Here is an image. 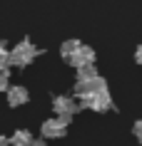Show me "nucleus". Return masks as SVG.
<instances>
[{
    "mask_svg": "<svg viewBox=\"0 0 142 146\" xmlns=\"http://www.w3.org/2000/svg\"><path fill=\"white\" fill-rule=\"evenodd\" d=\"M80 104L87 107V109H92V111H112L115 109V102H112L110 92H102V94H97V97H92V99L80 102Z\"/></svg>",
    "mask_w": 142,
    "mask_h": 146,
    "instance_id": "nucleus-5",
    "label": "nucleus"
},
{
    "mask_svg": "<svg viewBox=\"0 0 142 146\" xmlns=\"http://www.w3.org/2000/svg\"><path fill=\"white\" fill-rule=\"evenodd\" d=\"M28 99H30V92L25 87H20V84L8 87V104L10 107H23V104H28Z\"/></svg>",
    "mask_w": 142,
    "mask_h": 146,
    "instance_id": "nucleus-7",
    "label": "nucleus"
},
{
    "mask_svg": "<svg viewBox=\"0 0 142 146\" xmlns=\"http://www.w3.org/2000/svg\"><path fill=\"white\" fill-rule=\"evenodd\" d=\"M135 60H137V64L142 67V45L137 47V50H135Z\"/></svg>",
    "mask_w": 142,
    "mask_h": 146,
    "instance_id": "nucleus-14",
    "label": "nucleus"
},
{
    "mask_svg": "<svg viewBox=\"0 0 142 146\" xmlns=\"http://www.w3.org/2000/svg\"><path fill=\"white\" fill-rule=\"evenodd\" d=\"M67 64H72V67H77V69L95 64V50H92V47H87V45H80L77 52L72 54V60L67 62Z\"/></svg>",
    "mask_w": 142,
    "mask_h": 146,
    "instance_id": "nucleus-6",
    "label": "nucleus"
},
{
    "mask_svg": "<svg viewBox=\"0 0 142 146\" xmlns=\"http://www.w3.org/2000/svg\"><path fill=\"white\" fill-rule=\"evenodd\" d=\"M42 52L40 47H35L30 40H20L13 50H10V64L13 67H30V62Z\"/></svg>",
    "mask_w": 142,
    "mask_h": 146,
    "instance_id": "nucleus-1",
    "label": "nucleus"
},
{
    "mask_svg": "<svg viewBox=\"0 0 142 146\" xmlns=\"http://www.w3.org/2000/svg\"><path fill=\"white\" fill-rule=\"evenodd\" d=\"M132 134H135V139H137V141L142 144V119H140V121H135V124H132Z\"/></svg>",
    "mask_w": 142,
    "mask_h": 146,
    "instance_id": "nucleus-13",
    "label": "nucleus"
},
{
    "mask_svg": "<svg viewBox=\"0 0 142 146\" xmlns=\"http://www.w3.org/2000/svg\"><path fill=\"white\" fill-rule=\"evenodd\" d=\"M0 146H10V144H8V139H5V136H0Z\"/></svg>",
    "mask_w": 142,
    "mask_h": 146,
    "instance_id": "nucleus-16",
    "label": "nucleus"
},
{
    "mask_svg": "<svg viewBox=\"0 0 142 146\" xmlns=\"http://www.w3.org/2000/svg\"><path fill=\"white\" fill-rule=\"evenodd\" d=\"M40 134H42V141H45V139H63L65 134H67V124L52 116V119L42 121V126H40Z\"/></svg>",
    "mask_w": 142,
    "mask_h": 146,
    "instance_id": "nucleus-4",
    "label": "nucleus"
},
{
    "mask_svg": "<svg viewBox=\"0 0 142 146\" xmlns=\"http://www.w3.org/2000/svg\"><path fill=\"white\" fill-rule=\"evenodd\" d=\"M82 45L80 40H65L63 45H60V57H63V62H70L72 54L77 52V47Z\"/></svg>",
    "mask_w": 142,
    "mask_h": 146,
    "instance_id": "nucleus-8",
    "label": "nucleus"
},
{
    "mask_svg": "<svg viewBox=\"0 0 142 146\" xmlns=\"http://www.w3.org/2000/svg\"><path fill=\"white\" fill-rule=\"evenodd\" d=\"M30 146H47V141H42V139H38V141H35V139H32Z\"/></svg>",
    "mask_w": 142,
    "mask_h": 146,
    "instance_id": "nucleus-15",
    "label": "nucleus"
},
{
    "mask_svg": "<svg viewBox=\"0 0 142 146\" xmlns=\"http://www.w3.org/2000/svg\"><path fill=\"white\" fill-rule=\"evenodd\" d=\"M97 72H95V64H90V67H80L77 69V82H87V79H92Z\"/></svg>",
    "mask_w": 142,
    "mask_h": 146,
    "instance_id": "nucleus-11",
    "label": "nucleus"
},
{
    "mask_svg": "<svg viewBox=\"0 0 142 146\" xmlns=\"http://www.w3.org/2000/svg\"><path fill=\"white\" fill-rule=\"evenodd\" d=\"M8 87H10L8 69H0V92H8Z\"/></svg>",
    "mask_w": 142,
    "mask_h": 146,
    "instance_id": "nucleus-12",
    "label": "nucleus"
},
{
    "mask_svg": "<svg viewBox=\"0 0 142 146\" xmlns=\"http://www.w3.org/2000/svg\"><path fill=\"white\" fill-rule=\"evenodd\" d=\"M10 67V47L5 42H0V69Z\"/></svg>",
    "mask_w": 142,
    "mask_h": 146,
    "instance_id": "nucleus-10",
    "label": "nucleus"
},
{
    "mask_svg": "<svg viewBox=\"0 0 142 146\" xmlns=\"http://www.w3.org/2000/svg\"><path fill=\"white\" fill-rule=\"evenodd\" d=\"M107 92V82H105V77H100V74H95L92 79H87V82H75V97H77L80 102L85 99H92V97H97V94Z\"/></svg>",
    "mask_w": 142,
    "mask_h": 146,
    "instance_id": "nucleus-2",
    "label": "nucleus"
},
{
    "mask_svg": "<svg viewBox=\"0 0 142 146\" xmlns=\"http://www.w3.org/2000/svg\"><path fill=\"white\" fill-rule=\"evenodd\" d=\"M77 104H75V99L72 97H67V94H57L55 99H52V111H55V119H60V121L70 124V119L75 116V111H77Z\"/></svg>",
    "mask_w": 142,
    "mask_h": 146,
    "instance_id": "nucleus-3",
    "label": "nucleus"
},
{
    "mask_svg": "<svg viewBox=\"0 0 142 146\" xmlns=\"http://www.w3.org/2000/svg\"><path fill=\"white\" fill-rule=\"evenodd\" d=\"M8 144H10V146H30V144H32V136H30V131L17 129L15 134L8 139Z\"/></svg>",
    "mask_w": 142,
    "mask_h": 146,
    "instance_id": "nucleus-9",
    "label": "nucleus"
}]
</instances>
